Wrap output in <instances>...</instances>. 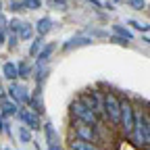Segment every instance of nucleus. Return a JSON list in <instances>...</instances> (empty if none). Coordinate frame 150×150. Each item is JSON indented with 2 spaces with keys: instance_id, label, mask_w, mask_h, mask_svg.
I'll return each mask as SVG.
<instances>
[{
  "instance_id": "nucleus-1",
  "label": "nucleus",
  "mask_w": 150,
  "mask_h": 150,
  "mask_svg": "<svg viewBox=\"0 0 150 150\" xmlns=\"http://www.w3.org/2000/svg\"><path fill=\"white\" fill-rule=\"evenodd\" d=\"M129 142L138 148H150V112L136 106V123Z\"/></svg>"
},
{
  "instance_id": "nucleus-2",
  "label": "nucleus",
  "mask_w": 150,
  "mask_h": 150,
  "mask_svg": "<svg viewBox=\"0 0 150 150\" xmlns=\"http://www.w3.org/2000/svg\"><path fill=\"white\" fill-rule=\"evenodd\" d=\"M69 115H71L73 121H83V123L94 125V127L102 125V121L98 119V115H96L92 108H88L79 98H73V100H71V104H69Z\"/></svg>"
},
{
  "instance_id": "nucleus-3",
  "label": "nucleus",
  "mask_w": 150,
  "mask_h": 150,
  "mask_svg": "<svg viewBox=\"0 0 150 150\" xmlns=\"http://www.w3.org/2000/svg\"><path fill=\"white\" fill-rule=\"evenodd\" d=\"M77 98H79L88 108H92V110L98 115V119L104 123V92H100V90H96V88H92V90L79 92Z\"/></svg>"
},
{
  "instance_id": "nucleus-4",
  "label": "nucleus",
  "mask_w": 150,
  "mask_h": 150,
  "mask_svg": "<svg viewBox=\"0 0 150 150\" xmlns=\"http://www.w3.org/2000/svg\"><path fill=\"white\" fill-rule=\"evenodd\" d=\"M134 123H136V104L121 98V117H119V131L121 136H125L127 140L131 138V131H134Z\"/></svg>"
},
{
  "instance_id": "nucleus-5",
  "label": "nucleus",
  "mask_w": 150,
  "mask_h": 150,
  "mask_svg": "<svg viewBox=\"0 0 150 150\" xmlns=\"http://www.w3.org/2000/svg\"><path fill=\"white\" fill-rule=\"evenodd\" d=\"M100 131H102V125L94 127V125H88V123H83V121H73V123H71V138H77V140H86V142H96V144H100V142H102Z\"/></svg>"
},
{
  "instance_id": "nucleus-6",
  "label": "nucleus",
  "mask_w": 150,
  "mask_h": 150,
  "mask_svg": "<svg viewBox=\"0 0 150 150\" xmlns=\"http://www.w3.org/2000/svg\"><path fill=\"white\" fill-rule=\"evenodd\" d=\"M119 117H121V98L117 92H104V121L110 123L112 127H119Z\"/></svg>"
},
{
  "instance_id": "nucleus-7",
  "label": "nucleus",
  "mask_w": 150,
  "mask_h": 150,
  "mask_svg": "<svg viewBox=\"0 0 150 150\" xmlns=\"http://www.w3.org/2000/svg\"><path fill=\"white\" fill-rule=\"evenodd\" d=\"M6 92H8V98L15 100L17 104H27L29 98H31V90L25 83H21L19 79L17 81H11L8 88H6Z\"/></svg>"
},
{
  "instance_id": "nucleus-8",
  "label": "nucleus",
  "mask_w": 150,
  "mask_h": 150,
  "mask_svg": "<svg viewBox=\"0 0 150 150\" xmlns=\"http://www.w3.org/2000/svg\"><path fill=\"white\" fill-rule=\"evenodd\" d=\"M17 119L21 121V125L29 127L31 131H42V117H40V115H35L33 110H29L27 106H25V108H19Z\"/></svg>"
},
{
  "instance_id": "nucleus-9",
  "label": "nucleus",
  "mask_w": 150,
  "mask_h": 150,
  "mask_svg": "<svg viewBox=\"0 0 150 150\" xmlns=\"http://www.w3.org/2000/svg\"><path fill=\"white\" fill-rule=\"evenodd\" d=\"M94 42V38H90V35H73V38H69V40L61 46V50L63 52H71V50H75V48H81V46H90Z\"/></svg>"
},
{
  "instance_id": "nucleus-10",
  "label": "nucleus",
  "mask_w": 150,
  "mask_h": 150,
  "mask_svg": "<svg viewBox=\"0 0 150 150\" xmlns=\"http://www.w3.org/2000/svg\"><path fill=\"white\" fill-rule=\"evenodd\" d=\"M19 112V104L15 100H11L8 96L0 100V115H2V119H11V117H17Z\"/></svg>"
},
{
  "instance_id": "nucleus-11",
  "label": "nucleus",
  "mask_w": 150,
  "mask_h": 150,
  "mask_svg": "<svg viewBox=\"0 0 150 150\" xmlns=\"http://www.w3.org/2000/svg\"><path fill=\"white\" fill-rule=\"evenodd\" d=\"M56 46H59V44H54V42H46V44H44V48L40 50V54L35 56L33 65H48V63H50V56H52V52L56 50Z\"/></svg>"
},
{
  "instance_id": "nucleus-12",
  "label": "nucleus",
  "mask_w": 150,
  "mask_h": 150,
  "mask_svg": "<svg viewBox=\"0 0 150 150\" xmlns=\"http://www.w3.org/2000/svg\"><path fill=\"white\" fill-rule=\"evenodd\" d=\"M67 148L69 150H102V146L96 142H86V140H77V138H71Z\"/></svg>"
},
{
  "instance_id": "nucleus-13",
  "label": "nucleus",
  "mask_w": 150,
  "mask_h": 150,
  "mask_svg": "<svg viewBox=\"0 0 150 150\" xmlns=\"http://www.w3.org/2000/svg\"><path fill=\"white\" fill-rule=\"evenodd\" d=\"M33 27H35V35L46 38V35L54 29V21H52L50 17H42V19H38V21L33 23Z\"/></svg>"
},
{
  "instance_id": "nucleus-14",
  "label": "nucleus",
  "mask_w": 150,
  "mask_h": 150,
  "mask_svg": "<svg viewBox=\"0 0 150 150\" xmlns=\"http://www.w3.org/2000/svg\"><path fill=\"white\" fill-rule=\"evenodd\" d=\"M17 71H19V79H23V81H27V79L33 77V65H31L29 59L19 61L17 63Z\"/></svg>"
},
{
  "instance_id": "nucleus-15",
  "label": "nucleus",
  "mask_w": 150,
  "mask_h": 150,
  "mask_svg": "<svg viewBox=\"0 0 150 150\" xmlns=\"http://www.w3.org/2000/svg\"><path fill=\"white\" fill-rule=\"evenodd\" d=\"M33 33H35L33 23H29V21H21V25H19V31H17L19 40H21V42H29V40H33V38H35Z\"/></svg>"
},
{
  "instance_id": "nucleus-16",
  "label": "nucleus",
  "mask_w": 150,
  "mask_h": 150,
  "mask_svg": "<svg viewBox=\"0 0 150 150\" xmlns=\"http://www.w3.org/2000/svg\"><path fill=\"white\" fill-rule=\"evenodd\" d=\"M2 77H4V81H17L19 79V71H17V63H13V61H6L4 65H2Z\"/></svg>"
},
{
  "instance_id": "nucleus-17",
  "label": "nucleus",
  "mask_w": 150,
  "mask_h": 150,
  "mask_svg": "<svg viewBox=\"0 0 150 150\" xmlns=\"http://www.w3.org/2000/svg\"><path fill=\"white\" fill-rule=\"evenodd\" d=\"M42 131H44V138H46V144H48V146L61 142V140H59V134H56V129H54V125H52L50 121H46V123L42 125Z\"/></svg>"
},
{
  "instance_id": "nucleus-18",
  "label": "nucleus",
  "mask_w": 150,
  "mask_h": 150,
  "mask_svg": "<svg viewBox=\"0 0 150 150\" xmlns=\"http://www.w3.org/2000/svg\"><path fill=\"white\" fill-rule=\"evenodd\" d=\"M48 73H50V67H48V65H33V77H31V79H33L35 83L44 86Z\"/></svg>"
},
{
  "instance_id": "nucleus-19",
  "label": "nucleus",
  "mask_w": 150,
  "mask_h": 150,
  "mask_svg": "<svg viewBox=\"0 0 150 150\" xmlns=\"http://www.w3.org/2000/svg\"><path fill=\"white\" fill-rule=\"evenodd\" d=\"M29 110H33L35 115H40V117H44V112H46V108H44V102H42V98H38V96H31L29 98V102L25 104Z\"/></svg>"
},
{
  "instance_id": "nucleus-20",
  "label": "nucleus",
  "mask_w": 150,
  "mask_h": 150,
  "mask_svg": "<svg viewBox=\"0 0 150 150\" xmlns=\"http://www.w3.org/2000/svg\"><path fill=\"white\" fill-rule=\"evenodd\" d=\"M44 44H46V40L42 35H35L33 40H31V46H29V59H35L38 54H40V50L44 48Z\"/></svg>"
},
{
  "instance_id": "nucleus-21",
  "label": "nucleus",
  "mask_w": 150,
  "mask_h": 150,
  "mask_svg": "<svg viewBox=\"0 0 150 150\" xmlns=\"http://www.w3.org/2000/svg\"><path fill=\"white\" fill-rule=\"evenodd\" d=\"M17 138H19V142H21V144H31V142H33V131H31L29 127H25V125H19Z\"/></svg>"
},
{
  "instance_id": "nucleus-22",
  "label": "nucleus",
  "mask_w": 150,
  "mask_h": 150,
  "mask_svg": "<svg viewBox=\"0 0 150 150\" xmlns=\"http://www.w3.org/2000/svg\"><path fill=\"white\" fill-rule=\"evenodd\" d=\"M112 33H115V35H121V38H125V40H129V42H134V33H131L127 27L119 25V23H112Z\"/></svg>"
},
{
  "instance_id": "nucleus-23",
  "label": "nucleus",
  "mask_w": 150,
  "mask_h": 150,
  "mask_svg": "<svg viewBox=\"0 0 150 150\" xmlns=\"http://www.w3.org/2000/svg\"><path fill=\"white\" fill-rule=\"evenodd\" d=\"M19 35L15 33V31H6V46H8V50H17V46H19Z\"/></svg>"
},
{
  "instance_id": "nucleus-24",
  "label": "nucleus",
  "mask_w": 150,
  "mask_h": 150,
  "mask_svg": "<svg viewBox=\"0 0 150 150\" xmlns=\"http://www.w3.org/2000/svg\"><path fill=\"white\" fill-rule=\"evenodd\" d=\"M131 27H134L136 31H142V33H150V25L148 23H140V21H136V19H129L127 21Z\"/></svg>"
},
{
  "instance_id": "nucleus-25",
  "label": "nucleus",
  "mask_w": 150,
  "mask_h": 150,
  "mask_svg": "<svg viewBox=\"0 0 150 150\" xmlns=\"http://www.w3.org/2000/svg\"><path fill=\"white\" fill-rule=\"evenodd\" d=\"M8 11L11 13H21V11H25V2H23V0H11V2H8Z\"/></svg>"
},
{
  "instance_id": "nucleus-26",
  "label": "nucleus",
  "mask_w": 150,
  "mask_h": 150,
  "mask_svg": "<svg viewBox=\"0 0 150 150\" xmlns=\"http://www.w3.org/2000/svg\"><path fill=\"white\" fill-rule=\"evenodd\" d=\"M46 4L50 8H67L69 6V0H46Z\"/></svg>"
},
{
  "instance_id": "nucleus-27",
  "label": "nucleus",
  "mask_w": 150,
  "mask_h": 150,
  "mask_svg": "<svg viewBox=\"0 0 150 150\" xmlns=\"http://www.w3.org/2000/svg\"><path fill=\"white\" fill-rule=\"evenodd\" d=\"M127 4L134 11H144L146 8V0H127Z\"/></svg>"
},
{
  "instance_id": "nucleus-28",
  "label": "nucleus",
  "mask_w": 150,
  "mask_h": 150,
  "mask_svg": "<svg viewBox=\"0 0 150 150\" xmlns=\"http://www.w3.org/2000/svg\"><path fill=\"white\" fill-rule=\"evenodd\" d=\"M25 2V8L27 11H38V8H42V0H23Z\"/></svg>"
},
{
  "instance_id": "nucleus-29",
  "label": "nucleus",
  "mask_w": 150,
  "mask_h": 150,
  "mask_svg": "<svg viewBox=\"0 0 150 150\" xmlns=\"http://www.w3.org/2000/svg\"><path fill=\"white\" fill-rule=\"evenodd\" d=\"M108 40L115 42V44H119V46H129V40H125V38H121V35H115V33H112Z\"/></svg>"
},
{
  "instance_id": "nucleus-30",
  "label": "nucleus",
  "mask_w": 150,
  "mask_h": 150,
  "mask_svg": "<svg viewBox=\"0 0 150 150\" xmlns=\"http://www.w3.org/2000/svg\"><path fill=\"white\" fill-rule=\"evenodd\" d=\"M6 27H8V19H6L4 15H0V29L6 31Z\"/></svg>"
},
{
  "instance_id": "nucleus-31",
  "label": "nucleus",
  "mask_w": 150,
  "mask_h": 150,
  "mask_svg": "<svg viewBox=\"0 0 150 150\" xmlns=\"http://www.w3.org/2000/svg\"><path fill=\"white\" fill-rule=\"evenodd\" d=\"M86 2H90L92 6H96V8H102V6H104V4L100 2V0H86Z\"/></svg>"
},
{
  "instance_id": "nucleus-32",
  "label": "nucleus",
  "mask_w": 150,
  "mask_h": 150,
  "mask_svg": "<svg viewBox=\"0 0 150 150\" xmlns=\"http://www.w3.org/2000/svg\"><path fill=\"white\" fill-rule=\"evenodd\" d=\"M46 150H65V148H63V146H61V142H59V144H50Z\"/></svg>"
},
{
  "instance_id": "nucleus-33",
  "label": "nucleus",
  "mask_w": 150,
  "mask_h": 150,
  "mask_svg": "<svg viewBox=\"0 0 150 150\" xmlns=\"http://www.w3.org/2000/svg\"><path fill=\"white\" fill-rule=\"evenodd\" d=\"M2 98H6V88L0 83V100H2Z\"/></svg>"
},
{
  "instance_id": "nucleus-34",
  "label": "nucleus",
  "mask_w": 150,
  "mask_h": 150,
  "mask_svg": "<svg viewBox=\"0 0 150 150\" xmlns=\"http://www.w3.org/2000/svg\"><path fill=\"white\" fill-rule=\"evenodd\" d=\"M142 42H144V44H148V46H150V38H146V35H142Z\"/></svg>"
},
{
  "instance_id": "nucleus-35",
  "label": "nucleus",
  "mask_w": 150,
  "mask_h": 150,
  "mask_svg": "<svg viewBox=\"0 0 150 150\" xmlns=\"http://www.w3.org/2000/svg\"><path fill=\"white\" fill-rule=\"evenodd\" d=\"M2 127H4V119H2V115H0V134H2Z\"/></svg>"
},
{
  "instance_id": "nucleus-36",
  "label": "nucleus",
  "mask_w": 150,
  "mask_h": 150,
  "mask_svg": "<svg viewBox=\"0 0 150 150\" xmlns=\"http://www.w3.org/2000/svg\"><path fill=\"white\" fill-rule=\"evenodd\" d=\"M2 6H4V4H2V0H0V15H2Z\"/></svg>"
}]
</instances>
